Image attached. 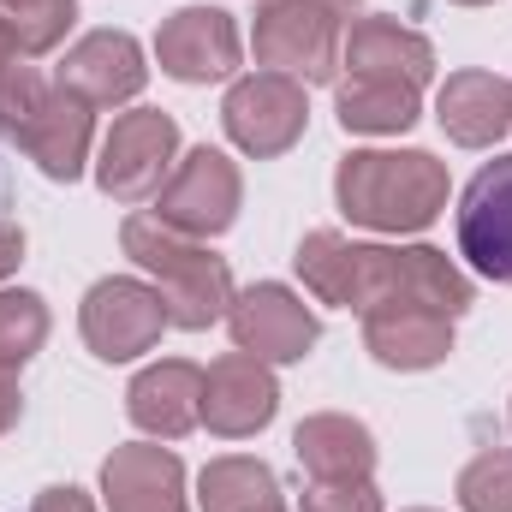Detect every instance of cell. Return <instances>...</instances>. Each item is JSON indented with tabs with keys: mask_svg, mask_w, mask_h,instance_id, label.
Returning <instances> with one entry per match:
<instances>
[{
	"mask_svg": "<svg viewBox=\"0 0 512 512\" xmlns=\"http://www.w3.org/2000/svg\"><path fill=\"white\" fill-rule=\"evenodd\" d=\"M161 328H173L161 292L143 286V280H131V274L96 280L84 292V304H78V334H84V346L102 364H131V358L155 352L161 346Z\"/></svg>",
	"mask_w": 512,
	"mask_h": 512,
	"instance_id": "6",
	"label": "cell"
},
{
	"mask_svg": "<svg viewBox=\"0 0 512 512\" xmlns=\"http://www.w3.org/2000/svg\"><path fill=\"white\" fill-rule=\"evenodd\" d=\"M251 48L262 72L328 84L346 48V0H262Z\"/></svg>",
	"mask_w": 512,
	"mask_h": 512,
	"instance_id": "4",
	"label": "cell"
},
{
	"mask_svg": "<svg viewBox=\"0 0 512 512\" xmlns=\"http://www.w3.org/2000/svg\"><path fill=\"white\" fill-rule=\"evenodd\" d=\"M292 453L310 483H364L376 471V435L370 423L346 411H316L292 429Z\"/></svg>",
	"mask_w": 512,
	"mask_h": 512,
	"instance_id": "19",
	"label": "cell"
},
{
	"mask_svg": "<svg viewBox=\"0 0 512 512\" xmlns=\"http://www.w3.org/2000/svg\"><path fill=\"white\" fill-rule=\"evenodd\" d=\"M304 512H382L376 483H310L304 489Z\"/></svg>",
	"mask_w": 512,
	"mask_h": 512,
	"instance_id": "27",
	"label": "cell"
},
{
	"mask_svg": "<svg viewBox=\"0 0 512 512\" xmlns=\"http://www.w3.org/2000/svg\"><path fill=\"white\" fill-rule=\"evenodd\" d=\"M334 203L352 227L423 233L447 209V161L429 149H352L334 167Z\"/></svg>",
	"mask_w": 512,
	"mask_h": 512,
	"instance_id": "2",
	"label": "cell"
},
{
	"mask_svg": "<svg viewBox=\"0 0 512 512\" xmlns=\"http://www.w3.org/2000/svg\"><path fill=\"white\" fill-rule=\"evenodd\" d=\"M30 512H96V501L84 495V489H72V483H60V489H42Z\"/></svg>",
	"mask_w": 512,
	"mask_h": 512,
	"instance_id": "28",
	"label": "cell"
},
{
	"mask_svg": "<svg viewBox=\"0 0 512 512\" xmlns=\"http://www.w3.org/2000/svg\"><path fill=\"white\" fill-rule=\"evenodd\" d=\"M48 340V304L36 292H0V370H18Z\"/></svg>",
	"mask_w": 512,
	"mask_h": 512,
	"instance_id": "24",
	"label": "cell"
},
{
	"mask_svg": "<svg viewBox=\"0 0 512 512\" xmlns=\"http://www.w3.org/2000/svg\"><path fill=\"white\" fill-rule=\"evenodd\" d=\"M239 24L221 6H179L161 30H155V60L173 84H215L239 72Z\"/></svg>",
	"mask_w": 512,
	"mask_h": 512,
	"instance_id": "10",
	"label": "cell"
},
{
	"mask_svg": "<svg viewBox=\"0 0 512 512\" xmlns=\"http://www.w3.org/2000/svg\"><path fill=\"white\" fill-rule=\"evenodd\" d=\"M364 352L382 370H435L453 358V316L423 310V304L364 310Z\"/></svg>",
	"mask_w": 512,
	"mask_h": 512,
	"instance_id": "16",
	"label": "cell"
},
{
	"mask_svg": "<svg viewBox=\"0 0 512 512\" xmlns=\"http://www.w3.org/2000/svg\"><path fill=\"white\" fill-rule=\"evenodd\" d=\"M54 84L84 96L90 108H120V102H137V90L149 84V66H143L137 36H126V30H90V36H78L66 48Z\"/></svg>",
	"mask_w": 512,
	"mask_h": 512,
	"instance_id": "12",
	"label": "cell"
},
{
	"mask_svg": "<svg viewBox=\"0 0 512 512\" xmlns=\"http://www.w3.org/2000/svg\"><path fill=\"white\" fill-rule=\"evenodd\" d=\"M42 96H48V84H42L36 66H24V60L0 66V137L6 143H18V131L30 126V114H36Z\"/></svg>",
	"mask_w": 512,
	"mask_h": 512,
	"instance_id": "26",
	"label": "cell"
},
{
	"mask_svg": "<svg viewBox=\"0 0 512 512\" xmlns=\"http://www.w3.org/2000/svg\"><path fill=\"white\" fill-rule=\"evenodd\" d=\"M18 262H24V233L0 221V280H6V274H18Z\"/></svg>",
	"mask_w": 512,
	"mask_h": 512,
	"instance_id": "30",
	"label": "cell"
},
{
	"mask_svg": "<svg viewBox=\"0 0 512 512\" xmlns=\"http://www.w3.org/2000/svg\"><path fill=\"white\" fill-rule=\"evenodd\" d=\"M221 126L227 137L251 155V161H274L286 155L304 126H310V102H304V84L298 78H280V72H251L227 90L221 102Z\"/></svg>",
	"mask_w": 512,
	"mask_h": 512,
	"instance_id": "8",
	"label": "cell"
},
{
	"mask_svg": "<svg viewBox=\"0 0 512 512\" xmlns=\"http://www.w3.org/2000/svg\"><path fill=\"white\" fill-rule=\"evenodd\" d=\"M18 411H24V393H18V376L12 370H0V435L18 423Z\"/></svg>",
	"mask_w": 512,
	"mask_h": 512,
	"instance_id": "29",
	"label": "cell"
},
{
	"mask_svg": "<svg viewBox=\"0 0 512 512\" xmlns=\"http://www.w3.org/2000/svg\"><path fill=\"white\" fill-rule=\"evenodd\" d=\"M239 203H245V179H239V161H227L221 149H191L173 161L167 185L155 191V221H167L173 233L185 239H221L233 221H239Z\"/></svg>",
	"mask_w": 512,
	"mask_h": 512,
	"instance_id": "5",
	"label": "cell"
},
{
	"mask_svg": "<svg viewBox=\"0 0 512 512\" xmlns=\"http://www.w3.org/2000/svg\"><path fill=\"white\" fill-rule=\"evenodd\" d=\"M459 256L495 280L512 286V155H495L477 167V179L459 197Z\"/></svg>",
	"mask_w": 512,
	"mask_h": 512,
	"instance_id": "11",
	"label": "cell"
},
{
	"mask_svg": "<svg viewBox=\"0 0 512 512\" xmlns=\"http://www.w3.org/2000/svg\"><path fill=\"white\" fill-rule=\"evenodd\" d=\"M507 417H512V411H507Z\"/></svg>",
	"mask_w": 512,
	"mask_h": 512,
	"instance_id": "33",
	"label": "cell"
},
{
	"mask_svg": "<svg viewBox=\"0 0 512 512\" xmlns=\"http://www.w3.org/2000/svg\"><path fill=\"white\" fill-rule=\"evenodd\" d=\"M126 417L155 441L191 435L203 423V370L185 358H161V364L137 370V382L126 387Z\"/></svg>",
	"mask_w": 512,
	"mask_h": 512,
	"instance_id": "17",
	"label": "cell"
},
{
	"mask_svg": "<svg viewBox=\"0 0 512 512\" xmlns=\"http://www.w3.org/2000/svg\"><path fill=\"white\" fill-rule=\"evenodd\" d=\"M173 155H179V126H173V114H161V108H131V114H120L114 131L102 137L96 185H102L114 203H149V197L167 185Z\"/></svg>",
	"mask_w": 512,
	"mask_h": 512,
	"instance_id": "7",
	"label": "cell"
},
{
	"mask_svg": "<svg viewBox=\"0 0 512 512\" xmlns=\"http://www.w3.org/2000/svg\"><path fill=\"white\" fill-rule=\"evenodd\" d=\"M346 78H393V84H429L435 78V48L429 36L405 30L399 18H358L340 48Z\"/></svg>",
	"mask_w": 512,
	"mask_h": 512,
	"instance_id": "18",
	"label": "cell"
},
{
	"mask_svg": "<svg viewBox=\"0 0 512 512\" xmlns=\"http://www.w3.org/2000/svg\"><path fill=\"white\" fill-rule=\"evenodd\" d=\"M453 6H495V0H453Z\"/></svg>",
	"mask_w": 512,
	"mask_h": 512,
	"instance_id": "31",
	"label": "cell"
},
{
	"mask_svg": "<svg viewBox=\"0 0 512 512\" xmlns=\"http://www.w3.org/2000/svg\"><path fill=\"white\" fill-rule=\"evenodd\" d=\"M280 411V387H274V370L251 358V352H227L209 364L203 376V423L209 435L221 441H245L256 429H268Z\"/></svg>",
	"mask_w": 512,
	"mask_h": 512,
	"instance_id": "13",
	"label": "cell"
},
{
	"mask_svg": "<svg viewBox=\"0 0 512 512\" xmlns=\"http://www.w3.org/2000/svg\"><path fill=\"white\" fill-rule=\"evenodd\" d=\"M227 328H233V346L251 352V358H262V364H298V358H310V346L322 340L316 310H310L292 286H280V280H256L245 292H233Z\"/></svg>",
	"mask_w": 512,
	"mask_h": 512,
	"instance_id": "9",
	"label": "cell"
},
{
	"mask_svg": "<svg viewBox=\"0 0 512 512\" xmlns=\"http://www.w3.org/2000/svg\"><path fill=\"white\" fill-rule=\"evenodd\" d=\"M298 274L322 304L340 310H382V304H423L441 316L471 310V280L465 268L435 245H358L346 233H310L298 245Z\"/></svg>",
	"mask_w": 512,
	"mask_h": 512,
	"instance_id": "1",
	"label": "cell"
},
{
	"mask_svg": "<svg viewBox=\"0 0 512 512\" xmlns=\"http://www.w3.org/2000/svg\"><path fill=\"white\" fill-rule=\"evenodd\" d=\"M197 501H203V512H286L274 471L262 459H245V453L209 459L197 477Z\"/></svg>",
	"mask_w": 512,
	"mask_h": 512,
	"instance_id": "22",
	"label": "cell"
},
{
	"mask_svg": "<svg viewBox=\"0 0 512 512\" xmlns=\"http://www.w3.org/2000/svg\"><path fill=\"white\" fill-rule=\"evenodd\" d=\"M417 512H423V507H417Z\"/></svg>",
	"mask_w": 512,
	"mask_h": 512,
	"instance_id": "32",
	"label": "cell"
},
{
	"mask_svg": "<svg viewBox=\"0 0 512 512\" xmlns=\"http://www.w3.org/2000/svg\"><path fill=\"white\" fill-rule=\"evenodd\" d=\"M120 245L155 280L173 328L203 334V328L227 322V310H233V268H227V256L209 251V239H185V233H173L155 215H126Z\"/></svg>",
	"mask_w": 512,
	"mask_h": 512,
	"instance_id": "3",
	"label": "cell"
},
{
	"mask_svg": "<svg viewBox=\"0 0 512 512\" xmlns=\"http://www.w3.org/2000/svg\"><path fill=\"white\" fill-rule=\"evenodd\" d=\"M340 126L364 131V137H399V131L417 126L423 114V90L417 84H393V78H346L340 96Z\"/></svg>",
	"mask_w": 512,
	"mask_h": 512,
	"instance_id": "21",
	"label": "cell"
},
{
	"mask_svg": "<svg viewBox=\"0 0 512 512\" xmlns=\"http://www.w3.org/2000/svg\"><path fill=\"white\" fill-rule=\"evenodd\" d=\"M90 137H96V108L60 84H48V96L36 102L30 126L18 131V149L54 179V185H72L90 161Z\"/></svg>",
	"mask_w": 512,
	"mask_h": 512,
	"instance_id": "15",
	"label": "cell"
},
{
	"mask_svg": "<svg viewBox=\"0 0 512 512\" xmlns=\"http://www.w3.org/2000/svg\"><path fill=\"white\" fill-rule=\"evenodd\" d=\"M0 18L18 42V54L36 60L66 42V30L78 24V0H0Z\"/></svg>",
	"mask_w": 512,
	"mask_h": 512,
	"instance_id": "23",
	"label": "cell"
},
{
	"mask_svg": "<svg viewBox=\"0 0 512 512\" xmlns=\"http://www.w3.org/2000/svg\"><path fill=\"white\" fill-rule=\"evenodd\" d=\"M459 507L465 512H512V453H477L459 471Z\"/></svg>",
	"mask_w": 512,
	"mask_h": 512,
	"instance_id": "25",
	"label": "cell"
},
{
	"mask_svg": "<svg viewBox=\"0 0 512 512\" xmlns=\"http://www.w3.org/2000/svg\"><path fill=\"white\" fill-rule=\"evenodd\" d=\"M435 120L459 149H489L512 131V78L495 72H453L435 96Z\"/></svg>",
	"mask_w": 512,
	"mask_h": 512,
	"instance_id": "20",
	"label": "cell"
},
{
	"mask_svg": "<svg viewBox=\"0 0 512 512\" xmlns=\"http://www.w3.org/2000/svg\"><path fill=\"white\" fill-rule=\"evenodd\" d=\"M102 495H108V512H191L179 453L155 441H126L108 453Z\"/></svg>",
	"mask_w": 512,
	"mask_h": 512,
	"instance_id": "14",
	"label": "cell"
}]
</instances>
